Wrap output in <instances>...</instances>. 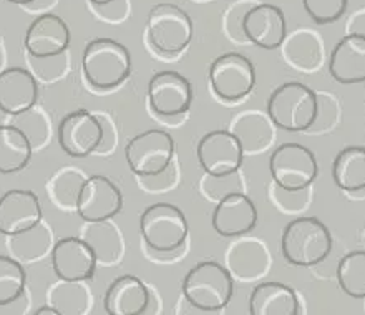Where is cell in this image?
Segmentation results:
<instances>
[{
	"instance_id": "obj_31",
	"label": "cell",
	"mask_w": 365,
	"mask_h": 315,
	"mask_svg": "<svg viewBox=\"0 0 365 315\" xmlns=\"http://www.w3.org/2000/svg\"><path fill=\"white\" fill-rule=\"evenodd\" d=\"M85 180H87V177L80 176V172H75V171L60 172V175L55 177L52 182L53 197L57 200L55 202H58L60 206L75 207V210H77L78 195H80V190H82Z\"/></svg>"
},
{
	"instance_id": "obj_20",
	"label": "cell",
	"mask_w": 365,
	"mask_h": 315,
	"mask_svg": "<svg viewBox=\"0 0 365 315\" xmlns=\"http://www.w3.org/2000/svg\"><path fill=\"white\" fill-rule=\"evenodd\" d=\"M151 292L136 276L116 277L106 289L103 309L108 315H143L150 306Z\"/></svg>"
},
{
	"instance_id": "obj_13",
	"label": "cell",
	"mask_w": 365,
	"mask_h": 315,
	"mask_svg": "<svg viewBox=\"0 0 365 315\" xmlns=\"http://www.w3.org/2000/svg\"><path fill=\"white\" fill-rule=\"evenodd\" d=\"M95 249L88 241L68 236L60 239L52 249V267L62 282L80 284L90 281L96 269Z\"/></svg>"
},
{
	"instance_id": "obj_21",
	"label": "cell",
	"mask_w": 365,
	"mask_h": 315,
	"mask_svg": "<svg viewBox=\"0 0 365 315\" xmlns=\"http://www.w3.org/2000/svg\"><path fill=\"white\" fill-rule=\"evenodd\" d=\"M329 72L342 85L365 81V37L347 33L339 40L329 57Z\"/></svg>"
},
{
	"instance_id": "obj_35",
	"label": "cell",
	"mask_w": 365,
	"mask_h": 315,
	"mask_svg": "<svg viewBox=\"0 0 365 315\" xmlns=\"http://www.w3.org/2000/svg\"><path fill=\"white\" fill-rule=\"evenodd\" d=\"M90 4H93V5H98V7H101V5H110V4H113V2H116V0H88Z\"/></svg>"
},
{
	"instance_id": "obj_5",
	"label": "cell",
	"mask_w": 365,
	"mask_h": 315,
	"mask_svg": "<svg viewBox=\"0 0 365 315\" xmlns=\"http://www.w3.org/2000/svg\"><path fill=\"white\" fill-rule=\"evenodd\" d=\"M140 232L146 246L158 254H171L185 246L190 226L178 206L155 202L140 216Z\"/></svg>"
},
{
	"instance_id": "obj_32",
	"label": "cell",
	"mask_w": 365,
	"mask_h": 315,
	"mask_svg": "<svg viewBox=\"0 0 365 315\" xmlns=\"http://www.w3.org/2000/svg\"><path fill=\"white\" fill-rule=\"evenodd\" d=\"M349 0H302L304 10L319 25L337 22L346 14Z\"/></svg>"
},
{
	"instance_id": "obj_27",
	"label": "cell",
	"mask_w": 365,
	"mask_h": 315,
	"mask_svg": "<svg viewBox=\"0 0 365 315\" xmlns=\"http://www.w3.org/2000/svg\"><path fill=\"white\" fill-rule=\"evenodd\" d=\"M284 55L287 62L294 65L297 70H316L321 63L322 50L317 37L311 32H296L286 38Z\"/></svg>"
},
{
	"instance_id": "obj_6",
	"label": "cell",
	"mask_w": 365,
	"mask_h": 315,
	"mask_svg": "<svg viewBox=\"0 0 365 315\" xmlns=\"http://www.w3.org/2000/svg\"><path fill=\"white\" fill-rule=\"evenodd\" d=\"M269 171L274 186L287 192L309 190L319 176L316 155L301 143H282L271 153Z\"/></svg>"
},
{
	"instance_id": "obj_34",
	"label": "cell",
	"mask_w": 365,
	"mask_h": 315,
	"mask_svg": "<svg viewBox=\"0 0 365 315\" xmlns=\"http://www.w3.org/2000/svg\"><path fill=\"white\" fill-rule=\"evenodd\" d=\"M32 315H62V314H60L58 311H55L53 307L43 306V307H38Z\"/></svg>"
},
{
	"instance_id": "obj_19",
	"label": "cell",
	"mask_w": 365,
	"mask_h": 315,
	"mask_svg": "<svg viewBox=\"0 0 365 315\" xmlns=\"http://www.w3.org/2000/svg\"><path fill=\"white\" fill-rule=\"evenodd\" d=\"M38 83L29 70L10 67L0 72V111L24 115L37 105Z\"/></svg>"
},
{
	"instance_id": "obj_1",
	"label": "cell",
	"mask_w": 365,
	"mask_h": 315,
	"mask_svg": "<svg viewBox=\"0 0 365 315\" xmlns=\"http://www.w3.org/2000/svg\"><path fill=\"white\" fill-rule=\"evenodd\" d=\"M181 292L190 306L205 312H221L235 294V277L222 264L202 261L187 271Z\"/></svg>"
},
{
	"instance_id": "obj_8",
	"label": "cell",
	"mask_w": 365,
	"mask_h": 315,
	"mask_svg": "<svg viewBox=\"0 0 365 315\" xmlns=\"http://www.w3.org/2000/svg\"><path fill=\"white\" fill-rule=\"evenodd\" d=\"M175 156V140L168 131L146 130L125 146V158L133 175L156 177L170 170Z\"/></svg>"
},
{
	"instance_id": "obj_14",
	"label": "cell",
	"mask_w": 365,
	"mask_h": 315,
	"mask_svg": "<svg viewBox=\"0 0 365 315\" xmlns=\"http://www.w3.org/2000/svg\"><path fill=\"white\" fill-rule=\"evenodd\" d=\"M123 207V195L113 181L103 175L85 180L77 201L78 216L87 222H105L115 217Z\"/></svg>"
},
{
	"instance_id": "obj_11",
	"label": "cell",
	"mask_w": 365,
	"mask_h": 315,
	"mask_svg": "<svg viewBox=\"0 0 365 315\" xmlns=\"http://www.w3.org/2000/svg\"><path fill=\"white\" fill-rule=\"evenodd\" d=\"M58 145L72 158H87L103 143V123L87 110L65 115L58 125Z\"/></svg>"
},
{
	"instance_id": "obj_16",
	"label": "cell",
	"mask_w": 365,
	"mask_h": 315,
	"mask_svg": "<svg viewBox=\"0 0 365 315\" xmlns=\"http://www.w3.org/2000/svg\"><path fill=\"white\" fill-rule=\"evenodd\" d=\"M242 35L256 47L276 50L287 38V22L277 5L257 4L242 17Z\"/></svg>"
},
{
	"instance_id": "obj_17",
	"label": "cell",
	"mask_w": 365,
	"mask_h": 315,
	"mask_svg": "<svg viewBox=\"0 0 365 315\" xmlns=\"http://www.w3.org/2000/svg\"><path fill=\"white\" fill-rule=\"evenodd\" d=\"M211 224L222 237L245 236L257 224V207L245 192H232L217 201Z\"/></svg>"
},
{
	"instance_id": "obj_4",
	"label": "cell",
	"mask_w": 365,
	"mask_h": 315,
	"mask_svg": "<svg viewBox=\"0 0 365 315\" xmlns=\"http://www.w3.org/2000/svg\"><path fill=\"white\" fill-rule=\"evenodd\" d=\"M131 67L130 50L118 40L95 38L83 50V75L98 90L116 88L130 77Z\"/></svg>"
},
{
	"instance_id": "obj_18",
	"label": "cell",
	"mask_w": 365,
	"mask_h": 315,
	"mask_svg": "<svg viewBox=\"0 0 365 315\" xmlns=\"http://www.w3.org/2000/svg\"><path fill=\"white\" fill-rule=\"evenodd\" d=\"M24 43L35 58L57 57L68 48L70 29L58 15L43 14L29 25Z\"/></svg>"
},
{
	"instance_id": "obj_25",
	"label": "cell",
	"mask_w": 365,
	"mask_h": 315,
	"mask_svg": "<svg viewBox=\"0 0 365 315\" xmlns=\"http://www.w3.org/2000/svg\"><path fill=\"white\" fill-rule=\"evenodd\" d=\"M269 266V256L264 244L257 242L256 239L251 241H241L232 247L230 252V267L232 277H240L242 281L261 277Z\"/></svg>"
},
{
	"instance_id": "obj_15",
	"label": "cell",
	"mask_w": 365,
	"mask_h": 315,
	"mask_svg": "<svg viewBox=\"0 0 365 315\" xmlns=\"http://www.w3.org/2000/svg\"><path fill=\"white\" fill-rule=\"evenodd\" d=\"M42 221V205L29 190H10L0 197V234L15 237L34 231Z\"/></svg>"
},
{
	"instance_id": "obj_33",
	"label": "cell",
	"mask_w": 365,
	"mask_h": 315,
	"mask_svg": "<svg viewBox=\"0 0 365 315\" xmlns=\"http://www.w3.org/2000/svg\"><path fill=\"white\" fill-rule=\"evenodd\" d=\"M349 33H356L365 37V10L354 15L351 20V27H349Z\"/></svg>"
},
{
	"instance_id": "obj_23",
	"label": "cell",
	"mask_w": 365,
	"mask_h": 315,
	"mask_svg": "<svg viewBox=\"0 0 365 315\" xmlns=\"http://www.w3.org/2000/svg\"><path fill=\"white\" fill-rule=\"evenodd\" d=\"M32 158V143L22 130L0 125V175H15L27 167Z\"/></svg>"
},
{
	"instance_id": "obj_7",
	"label": "cell",
	"mask_w": 365,
	"mask_h": 315,
	"mask_svg": "<svg viewBox=\"0 0 365 315\" xmlns=\"http://www.w3.org/2000/svg\"><path fill=\"white\" fill-rule=\"evenodd\" d=\"M146 33L156 52L176 55L191 43L195 27L190 15L178 5L161 2L150 10Z\"/></svg>"
},
{
	"instance_id": "obj_26",
	"label": "cell",
	"mask_w": 365,
	"mask_h": 315,
	"mask_svg": "<svg viewBox=\"0 0 365 315\" xmlns=\"http://www.w3.org/2000/svg\"><path fill=\"white\" fill-rule=\"evenodd\" d=\"M232 135H236L245 151L264 150L272 141L271 120L259 113H246L237 118Z\"/></svg>"
},
{
	"instance_id": "obj_10",
	"label": "cell",
	"mask_w": 365,
	"mask_h": 315,
	"mask_svg": "<svg viewBox=\"0 0 365 315\" xmlns=\"http://www.w3.org/2000/svg\"><path fill=\"white\" fill-rule=\"evenodd\" d=\"M197 161L210 177H226L240 171L245 150L232 131L215 130L200 140L196 148Z\"/></svg>"
},
{
	"instance_id": "obj_24",
	"label": "cell",
	"mask_w": 365,
	"mask_h": 315,
	"mask_svg": "<svg viewBox=\"0 0 365 315\" xmlns=\"http://www.w3.org/2000/svg\"><path fill=\"white\" fill-rule=\"evenodd\" d=\"M332 177L342 191L365 190V146H346L339 151L332 165Z\"/></svg>"
},
{
	"instance_id": "obj_29",
	"label": "cell",
	"mask_w": 365,
	"mask_h": 315,
	"mask_svg": "<svg viewBox=\"0 0 365 315\" xmlns=\"http://www.w3.org/2000/svg\"><path fill=\"white\" fill-rule=\"evenodd\" d=\"M27 274L19 261L0 254V307L9 306L25 294Z\"/></svg>"
},
{
	"instance_id": "obj_3",
	"label": "cell",
	"mask_w": 365,
	"mask_h": 315,
	"mask_svg": "<svg viewBox=\"0 0 365 315\" xmlns=\"http://www.w3.org/2000/svg\"><path fill=\"white\" fill-rule=\"evenodd\" d=\"M282 256L296 267H314L326 261L332 251V234L317 217H297L284 227Z\"/></svg>"
},
{
	"instance_id": "obj_30",
	"label": "cell",
	"mask_w": 365,
	"mask_h": 315,
	"mask_svg": "<svg viewBox=\"0 0 365 315\" xmlns=\"http://www.w3.org/2000/svg\"><path fill=\"white\" fill-rule=\"evenodd\" d=\"M87 294L78 284L63 282L52 292V304L55 311H58L62 315H83L87 311Z\"/></svg>"
},
{
	"instance_id": "obj_22",
	"label": "cell",
	"mask_w": 365,
	"mask_h": 315,
	"mask_svg": "<svg viewBox=\"0 0 365 315\" xmlns=\"http://www.w3.org/2000/svg\"><path fill=\"white\" fill-rule=\"evenodd\" d=\"M301 301L296 291L282 282L257 284L250 296V315H299Z\"/></svg>"
},
{
	"instance_id": "obj_28",
	"label": "cell",
	"mask_w": 365,
	"mask_h": 315,
	"mask_svg": "<svg viewBox=\"0 0 365 315\" xmlns=\"http://www.w3.org/2000/svg\"><path fill=\"white\" fill-rule=\"evenodd\" d=\"M337 282L352 299H365V251H352L337 264Z\"/></svg>"
},
{
	"instance_id": "obj_36",
	"label": "cell",
	"mask_w": 365,
	"mask_h": 315,
	"mask_svg": "<svg viewBox=\"0 0 365 315\" xmlns=\"http://www.w3.org/2000/svg\"><path fill=\"white\" fill-rule=\"evenodd\" d=\"M5 2H10V4H17V5H29L35 2V0H5Z\"/></svg>"
},
{
	"instance_id": "obj_2",
	"label": "cell",
	"mask_w": 365,
	"mask_h": 315,
	"mask_svg": "<svg viewBox=\"0 0 365 315\" xmlns=\"http://www.w3.org/2000/svg\"><path fill=\"white\" fill-rule=\"evenodd\" d=\"M267 116L277 128L301 133L316 125L319 96L301 81H286L267 100Z\"/></svg>"
},
{
	"instance_id": "obj_9",
	"label": "cell",
	"mask_w": 365,
	"mask_h": 315,
	"mask_svg": "<svg viewBox=\"0 0 365 315\" xmlns=\"http://www.w3.org/2000/svg\"><path fill=\"white\" fill-rule=\"evenodd\" d=\"M210 85L221 100H242L255 88L256 68L246 55L237 52L222 53L211 63Z\"/></svg>"
},
{
	"instance_id": "obj_12",
	"label": "cell",
	"mask_w": 365,
	"mask_h": 315,
	"mask_svg": "<svg viewBox=\"0 0 365 315\" xmlns=\"http://www.w3.org/2000/svg\"><path fill=\"white\" fill-rule=\"evenodd\" d=\"M148 103L165 118L185 115L192 103L191 81L175 70H161L150 78Z\"/></svg>"
}]
</instances>
